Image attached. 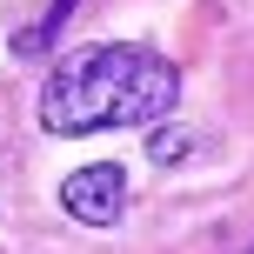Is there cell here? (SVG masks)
<instances>
[{
  "label": "cell",
  "mask_w": 254,
  "mask_h": 254,
  "mask_svg": "<svg viewBox=\"0 0 254 254\" xmlns=\"http://www.w3.org/2000/svg\"><path fill=\"white\" fill-rule=\"evenodd\" d=\"M181 101L174 61L147 47H74L40 87V127L47 134H107V127H154Z\"/></svg>",
  "instance_id": "cell-1"
},
{
  "label": "cell",
  "mask_w": 254,
  "mask_h": 254,
  "mask_svg": "<svg viewBox=\"0 0 254 254\" xmlns=\"http://www.w3.org/2000/svg\"><path fill=\"white\" fill-rule=\"evenodd\" d=\"M61 207H67L74 221H87V228H114L121 207H127V174H121L114 161L80 167V174L61 181Z\"/></svg>",
  "instance_id": "cell-2"
},
{
  "label": "cell",
  "mask_w": 254,
  "mask_h": 254,
  "mask_svg": "<svg viewBox=\"0 0 254 254\" xmlns=\"http://www.w3.org/2000/svg\"><path fill=\"white\" fill-rule=\"evenodd\" d=\"M67 13H74V0H54V7H47V20H40V27H20V34H13V54H20V61H34V54H47Z\"/></svg>",
  "instance_id": "cell-3"
},
{
  "label": "cell",
  "mask_w": 254,
  "mask_h": 254,
  "mask_svg": "<svg viewBox=\"0 0 254 254\" xmlns=\"http://www.w3.org/2000/svg\"><path fill=\"white\" fill-rule=\"evenodd\" d=\"M188 147H194L188 134H154V140H147V154H154V161H161V167H174V161H188Z\"/></svg>",
  "instance_id": "cell-4"
}]
</instances>
